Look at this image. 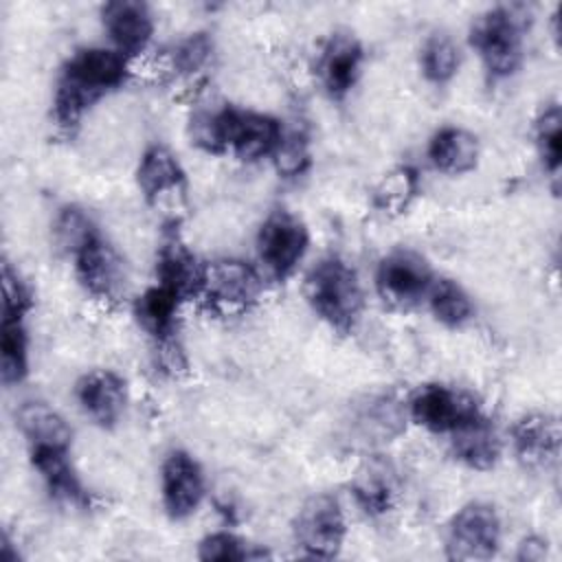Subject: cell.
<instances>
[{"label": "cell", "instance_id": "obj_31", "mask_svg": "<svg viewBox=\"0 0 562 562\" xmlns=\"http://www.w3.org/2000/svg\"><path fill=\"white\" fill-rule=\"evenodd\" d=\"M274 167L283 178H296L310 167V145L301 130H283V136L272 154Z\"/></svg>", "mask_w": 562, "mask_h": 562}, {"label": "cell", "instance_id": "obj_13", "mask_svg": "<svg viewBox=\"0 0 562 562\" xmlns=\"http://www.w3.org/2000/svg\"><path fill=\"white\" fill-rule=\"evenodd\" d=\"M75 397L81 411L99 426L114 428L127 406L125 380L110 369H94L83 373L75 384Z\"/></svg>", "mask_w": 562, "mask_h": 562}, {"label": "cell", "instance_id": "obj_26", "mask_svg": "<svg viewBox=\"0 0 562 562\" xmlns=\"http://www.w3.org/2000/svg\"><path fill=\"white\" fill-rule=\"evenodd\" d=\"M426 305L441 325L452 329L463 327L474 316V303L470 294L463 290V285L443 277H437L426 299Z\"/></svg>", "mask_w": 562, "mask_h": 562}, {"label": "cell", "instance_id": "obj_8", "mask_svg": "<svg viewBox=\"0 0 562 562\" xmlns=\"http://www.w3.org/2000/svg\"><path fill=\"white\" fill-rule=\"evenodd\" d=\"M294 540L310 558H336L347 536L342 507L334 494L310 496L294 516Z\"/></svg>", "mask_w": 562, "mask_h": 562}, {"label": "cell", "instance_id": "obj_35", "mask_svg": "<svg viewBox=\"0 0 562 562\" xmlns=\"http://www.w3.org/2000/svg\"><path fill=\"white\" fill-rule=\"evenodd\" d=\"M2 318H18L24 321L29 314L33 299L29 285L20 279L18 270L11 268L9 261L2 266Z\"/></svg>", "mask_w": 562, "mask_h": 562}, {"label": "cell", "instance_id": "obj_32", "mask_svg": "<svg viewBox=\"0 0 562 562\" xmlns=\"http://www.w3.org/2000/svg\"><path fill=\"white\" fill-rule=\"evenodd\" d=\"M415 193H417V173L411 167H400L382 180L375 193V204L384 211L400 213L408 206Z\"/></svg>", "mask_w": 562, "mask_h": 562}, {"label": "cell", "instance_id": "obj_11", "mask_svg": "<svg viewBox=\"0 0 562 562\" xmlns=\"http://www.w3.org/2000/svg\"><path fill=\"white\" fill-rule=\"evenodd\" d=\"M204 472L200 463L184 450H171L160 468L162 507L173 520L193 516L204 498Z\"/></svg>", "mask_w": 562, "mask_h": 562}, {"label": "cell", "instance_id": "obj_3", "mask_svg": "<svg viewBox=\"0 0 562 562\" xmlns=\"http://www.w3.org/2000/svg\"><path fill=\"white\" fill-rule=\"evenodd\" d=\"M305 299L314 314L338 334H351L364 310V290L356 268L338 255L316 261L305 277Z\"/></svg>", "mask_w": 562, "mask_h": 562}, {"label": "cell", "instance_id": "obj_20", "mask_svg": "<svg viewBox=\"0 0 562 562\" xmlns=\"http://www.w3.org/2000/svg\"><path fill=\"white\" fill-rule=\"evenodd\" d=\"M450 452L463 465L485 472L501 459L503 441L494 422L485 413H479L450 432Z\"/></svg>", "mask_w": 562, "mask_h": 562}, {"label": "cell", "instance_id": "obj_28", "mask_svg": "<svg viewBox=\"0 0 562 562\" xmlns=\"http://www.w3.org/2000/svg\"><path fill=\"white\" fill-rule=\"evenodd\" d=\"M461 64V53L457 42L448 33H430L419 50V68L422 75L430 83H448L457 72Z\"/></svg>", "mask_w": 562, "mask_h": 562}, {"label": "cell", "instance_id": "obj_6", "mask_svg": "<svg viewBox=\"0 0 562 562\" xmlns=\"http://www.w3.org/2000/svg\"><path fill=\"white\" fill-rule=\"evenodd\" d=\"M310 246V231L299 215L274 209L266 215L257 233V257L263 270L277 279H288L303 261Z\"/></svg>", "mask_w": 562, "mask_h": 562}, {"label": "cell", "instance_id": "obj_1", "mask_svg": "<svg viewBox=\"0 0 562 562\" xmlns=\"http://www.w3.org/2000/svg\"><path fill=\"white\" fill-rule=\"evenodd\" d=\"M127 61L130 59L121 53L105 46H86L75 50L61 66L55 83V123L66 132L75 130L97 101L125 83Z\"/></svg>", "mask_w": 562, "mask_h": 562}, {"label": "cell", "instance_id": "obj_22", "mask_svg": "<svg viewBox=\"0 0 562 562\" xmlns=\"http://www.w3.org/2000/svg\"><path fill=\"white\" fill-rule=\"evenodd\" d=\"M479 151L476 136L459 125L439 127L428 140V160L446 176L472 171L479 162Z\"/></svg>", "mask_w": 562, "mask_h": 562}, {"label": "cell", "instance_id": "obj_34", "mask_svg": "<svg viewBox=\"0 0 562 562\" xmlns=\"http://www.w3.org/2000/svg\"><path fill=\"white\" fill-rule=\"evenodd\" d=\"M213 55V42L206 33H193L184 40H180L171 48V66L180 75H193L200 72Z\"/></svg>", "mask_w": 562, "mask_h": 562}, {"label": "cell", "instance_id": "obj_24", "mask_svg": "<svg viewBox=\"0 0 562 562\" xmlns=\"http://www.w3.org/2000/svg\"><path fill=\"white\" fill-rule=\"evenodd\" d=\"M136 182L147 200H158L184 184V169L169 147L156 143L143 151Z\"/></svg>", "mask_w": 562, "mask_h": 562}, {"label": "cell", "instance_id": "obj_27", "mask_svg": "<svg viewBox=\"0 0 562 562\" xmlns=\"http://www.w3.org/2000/svg\"><path fill=\"white\" fill-rule=\"evenodd\" d=\"M29 373V336L24 321L2 318L0 327V378L4 386L22 382Z\"/></svg>", "mask_w": 562, "mask_h": 562}, {"label": "cell", "instance_id": "obj_15", "mask_svg": "<svg viewBox=\"0 0 562 562\" xmlns=\"http://www.w3.org/2000/svg\"><path fill=\"white\" fill-rule=\"evenodd\" d=\"M560 422L549 413H529L512 426V448L525 468L547 470L560 457Z\"/></svg>", "mask_w": 562, "mask_h": 562}, {"label": "cell", "instance_id": "obj_9", "mask_svg": "<svg viewBox=\"0 0 562 562\" xmlns=\"http://www.w3.org/2000/svg\"><path fill=\"white\" fill-rule=\"evenodd\" d=\"M406 411L415 424L435 435H450L454 428L483 413L472 393L437 382L419 386L411 395Z\"/></svg>", "mask_w": 562, "mask_h": 562}, {"label": "cell", "instance_id": "obj_16", "mask_svg": "<svg viewBox=\"0 0 562 562\" xmlns=\"http://www.w3.org/2000/svg\"><path fill=\"white\" fill-rule=\"evenodd\" d=\"M364 61L362 44L351 33H334L318 59V77L331 99H345L356 86Z\"/></svg>", "mask_w": 562, "mask_h": 562}, {"label": "cell", "instance_id": "obj_10", "mask_svg": "<svg viewBox=\"0 0 562 562\" xmlns=\"http://www.w3.org/2000/svg\"><path fill=\"white\" fill-rule=\"evenodd\" d=\"M70 257L75 261V274L79 283L90 296L99 301H119L125 294V263L99 231L79 244Z\"/></svg>", "mask_w": 562, "mask_h": 562}, {"label": "cell", "instance_id": "obj_4", "mask_svg": "<svg viewBox=\"0 0 562 562\" xmlns=\"http://www.w3.org/2000/svg\"><path fill=\"white\" fill-rule=\"evenodd\" d=\"M527 9L520 4H496L472 20L470 46L492 79H507L518 72L525 55Z\"/></svg>", "mask_w": 562, "mask_h": 562}, {"label": "cell", "instance_id": "obj_5", "mask_svg": "<svg viewBox=\"0 0 562 562\" xmlns=\"http://www.w3.org/2000/svg\"><path fill=\"white\" fill-rule=\"evenodd\" d=\"M437 277L417 250L395 248L386 252L375 268V290L384 303L397 310H411L426 303Z\"/></svg>", "mask_w": 562, "mask_h": 562}, {"label": "cell", "instance_id": "obj_21", "mask_svg": "<svg viewBox=\"0 0 562 562\" xmlns=\"http://www.w3.org/2000/svg\"><path fill=\"white\" fill-rule=\"evenodd\" d=\"M351 494L358 507L369 516L391 512L397 496V476L393 465L382 457H369L351 481Z\"/></svg>", "mask_w": 562, "mask_h": 562}, {"label": "cell", "instance_id": "obj_25", "mask_svg": "<svg viewBox=\"0 0 562 562\" xmlns=\"http://www.w3.org/2000/svg\"><path fill=\"white\" fill-rule=\"evenodd\" d=\"M180 296L169 288L156 283L147 288L134 305V316L138 325L154 338L156 345L178 340L176 336V314L180 307Z\"/></svg>", "mask_w": 562, "mask_h": 562}, {"label": "cell", "instance_id": "obj_18", "mask_svg": "<svg viewBox=\"0 0 562 562\" xmlns=\"http://www.w3.org/2000/svg\"><path fill=\"white\" fill-rule=\"evenodd\" d=\"M408 411L391 395L369 397L358 406L349 422V437L360 446H378L397 437L406 426Z\"/></svg>", "mask_w": 562, "mask_h": 562}, {"label": "cell", "instance_id": "obj_29", "mask_svg": "<svg viewBox=\"0 0 562 562\" xmlns=\"http://www.w3.org/2000/svg\"><path fill=\"white\" fill-rule=\"evenodd\" d=\"M536 149L547 173L558 182L562 162V112L558 103H549L536 119Z\"/></svg>", "mask_w": 562, "mask_h": 562}, {"label": "cell", "instance_id": "obj_14", "mask_svg": "<svg viewBox=\"0 0 562 562\" xmlns=\"http://www.w3.org/2000/svg\"><path fill=\"white\" fill-rule=\"evenodd\" d=\"M101 22L112 48L125 59L143 53L154 35V15L145 2L112 0L101 7Z\"/></svg>", "mask_w": 562, "mask_h": 562}, {"label": "cell", "instance_id": "obj_30", "mask_svg": "<svg viewBox=\"0 0 562 562\" xmlns=\"http://www.w3.org/2000/svg\"><path fill=\"white\" fill-rule=\"evenodd\" d=\"M263 549H255L239 536L231 531H213L204 536L198 544V558L204 562H235V560H255L266 558Z\"/></svg>", "mask_w": 562, "mask_h": 562}, {"label": "cell", "instance_id": "obj_36", "mask_svg": "<svg viewBox=\"0 0 562 562\" xmlns=\"http://www.w3.org/2000/svg\"><path fill=\"white\" fill-rule=\"evenodd\" d=\"M547 555V540L538 538V536H529L525 540H520L518 551H516V560L520 562H538Z\"/></svg>", "mask_w": 562, "mask_h": 562}, {"label": "cell", "instance_id": "obj_17", "mask_svg": "<svg viewBox=\"0 0 562 562\" xmlns=\"http://www.w3.org/2000/svg\"><path fill=\"white\" fill-rule=\"evenodd\" d=\"M204 266L195 259L178 231H169L156 257V283L176 292L182 301L202 292Z\"/></svg>", "mask_w": 562, "mask_h": 562}, {"label": "cell", "instance_id": "obj_23", "mask_svg": "<svg viewBox=\"0 0 562 562\" xmlns=\"http://www.w3.org/2000/svg\"><path fill=\"white\" fill-rule=\"evenodd\" d=\"M18 428L24 435L29 450L59 448L70 450L72 430L68 422L46 402H26L18 411Z\"/></svg>", "mask_w": 562, "mask_h": 562}, {"label": "cell", "instance_id": "obj_19", "mask_svg": "<svg viewBox=\"0 0 562 562\" xmlns=\"http://www.w3.org/2000/svg\"><path fill=\"white\" fill-rule=\"evenodd\" d=\"M29 452H31L33 468L37 470L40 479L46 485V492L55 503L72 509L90 507V494L70 463V457H68L70 450L40 448Z\"/></svg>", "mask_w": 562, "mask_h": 562}, {"label": "cell", "instance_id": "obj_33", "mask_svg": "<svg viewBox=\"0 0 562 562\" xmlns=\"http://www.w3.org/2000/svg\"><path fill=\"white\" fill-rule=\"evenodd\" d=\"M53 231H55V239H57L59 248L70 255L79 244H83L99 228L94 226V222L90 220V215L83 209L64 206L55 217Z\"/></svg>", "mask_w": 562, "mask_h": 562}, {"label": "cell", "instance_id": "obj_12", "mask_svg": "<svg viewBox=\"0 0 562 562\" xmlns=\"http://www.w3.org/2000/svg\"><path fill=\"white\" fill-rule=\"evenodd\" d=\"M261 274L241 259H217L204 266L202 292L222 310H241L252 305L261 294Z\"/></svg>", "mask_w": 562, "mask_h": 562}, {"label": "cell", "instance_id": "obj_2", "mask_svg": "<svg viewBox=\"0 0 562 562\" xmlns=\"http://www.w3.org/2000/svg\"><path fill=\"white\" fill-rule=\"evenodd\" d=\"M191 134L206 151H231L239 160H259L274 154L283 136V125L263 112L222 105L198 114L191 121Z\"/></svg>", "mask_w": 562, "mask_h": 562}, {"label": "cell", "instance_id": "obj_7", "mask_svg": "<svg viewBox=\"0 0 562 562\" xmlns=\"http://www.w3.org/2000/svg\"><path fill=\"white\" fill-rule=\"evenodd\" d=\"M501 516L483 501H472L457 509L446 527L448 560H490L501 547Z\"/></svg>", "mask_w": 562, "mask_h": 562}]
</instances>
